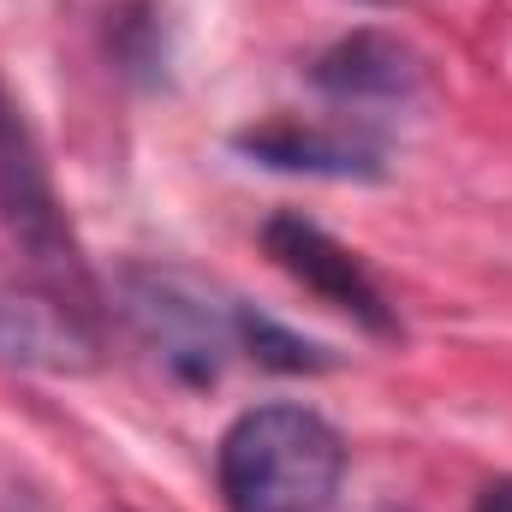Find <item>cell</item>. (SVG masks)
Here are the masks:
<instances>
[{
  "mask_svg": "<svg viewBox=\"0 0 512 512\" xmlns=\"http://www.w3.org/2000/svg\"><path fill=\"white\" fill-rule=\"evenodd\" d=\"M477 512H512V483H489L483 501H477Z\"/></svg>",
  "mask_w": 512,
  "mask_h": 512,
  "instance_id": "8",
  "label": "cell"
},
{
  "mask_svg": "<svg viewBox=\"0 0 512 512\" xmlns=\"http://www.w3.org/2000/svg\"><path fill=\"white\" fill-rule=\"evenodd\" d=\"M262 251L274 256V262L310 292V298H322L328 310L352 316L364 334H376V340H393V334H399V316H393L387 292L376 286V274L346 251L334 233H322L316 221H304V215H292V209L268 215V227H262Z\"/></svg>",
  "mask_w": 512,
  "mask_h": 512,
  "instance_id": "3",
  "label": "cell"
},
{
  "mask_svg": "<svg viewBox=\"0 0 512 512\" xmlns=\"http://www.w3.org/2000/svg\"><path fill=\"white\" fill-rule=\"evenodd\" d=\"M507 483H512V477H507Z\"/></svg>",
  "mask_w": 512,
  "mask_h": 512,
  "instance_id": "9",
  "label": "cell"
},
{
  "mask_svg": "<svg viewBox=\"0 0 512 512\" xmlns=\"http://www.w3.org/2000/svg\"><path fill=\"white\" fill-rule=\"evenodd\" d=\"M96 328L84 322V304L66 292L36 286H0V364L36 370V376H84L96 370Z\"/></svg>",
  "mask_w": 512,
  "mask_h": 512,
  "instance_id": "4",
  "label": "cell"
},
{
  "mask_svg": "<svg viewBox=\"0 0 512 512\" xmlns=\"http://www.w3.org/2000/svg\"><path fill=\"white\" fill-rule=\"evenodd\" d=\"M239 352H251L262 370H280V376H316V370H334L328 346L280 328L274 316H262L251 304H239Z\"/></svg>",
  "mask_w": 512,
  "mask_h": 512,
  "instance_id": "7",
  "label": "cell"
},
{
  "mask_svg": "<svg viewBox=\"0 0 512 512\" xmlns=\"http://www.w3.org/2000/svg\"><path fill=\"white\" fill-rule=\"evenodd\" d=\"M233 149L274 167V173H310V179H382V143L346 126H310V120H268V126H245L233 137Z\"/></svg>",
  "mask_w": 512,
  "mask_h": 512,
  "instance_id": "5",
  "label": "cell"
},
{
  "mask_svg": "<svg viewBox=\"0 0 512 512\" xmlns=\"http://www.w3.org/2000/svg\"><path fill=\"white\" fill-rule=\"evenodd\" d=\"M120 310L155 364L185 387H215L239 352V304L185 268L137 262L120 274Z\"/></svg>",
  "mask_w": 512,
  "mask_h": 512,
  "instance_id": "2",
  "label": "cell"
},
{
  "mask_svg": "<svg viewBox=\"0 0 512 512\" xmlns=\"http://www.w3.org/2000/svg\"><path fill=\"white\" fill-rule=\"evenodd\" d=\"M346 477L340 429L310 405H251L215 447L227 512H328Z\"/></svg>",
  "mask_w": 512,
  "mask_h": 512,
  "instance_id": "1",
  "label": "cell"
},
{
  "mask_svg": "<svg viewBox=\"0 0 512 512\" xmlns=\"http://www.w3.org/2000/svg\"><path fill=\"white\" fill-rule=\"evenodd\" d=\"M310 84L328 102L370 108V102H405L423 84V66H417V54L399 36H387V30H352V36H340L310 66Z\"/></svg>",
  "mask_w": 512,
  "mask_h": 512,
  "instance_id": "6",
  "label": "cell"
}]
</instances>
